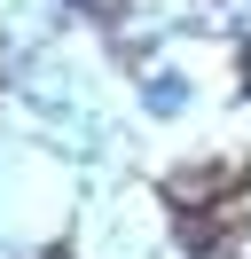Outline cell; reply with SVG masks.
<instances>
[{"label":"cell","instance_id":"6da1fadb","mask_svg":"<svg viewBox=\"0 0 251 259\" xmlns=\"http://www.w3.org/2000/svg\"><path fill=\"white\" fill-rule=\"evenodd\" d=\"M235 189H251V157H228V165H181L165 181V196L181 212H228Z\"/></svg>","mask_w":251,"mask_h":259}]
</instances>
